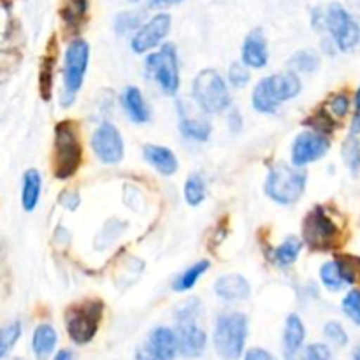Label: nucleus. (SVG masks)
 <instances>
[{"label": "nucleus", "mask_w": 360, "mask_h": 360, "mask_svg": "<svg viewBox=\"0 0 360 360\" xmlns=\"http://www.w3.org/2000/svg\"><path fill=\"white\" fill-rule=\"evenodd\" d=\"M299 91H301V81L295 72L274 74V76L264 77L253 90V109L264 112V115H273L281 102L297 97Z\"/></svg>", "instance_id": "f257e3e1"}, {"label": "nucleus", "mask_w": 360, "mask_h": 360, "mask_svg": "<svg viewBox=\"0 0 360 360\" xmlns=\"http://www.w3.org/2000/svg\"><path fill=\"white\" fill-rule=\"evenodd\" d=\"M200 311L199 299H188L176 309V336H178L179 354L185 359H197L206 348L207 336L204 329L197 326Z\"/></svg>", "instance_id": "f03ea898"}, {"label": "nucleus", "mask_w": 360, "mask_h": 360, "mask_svg": "<svg viewBox=\"0 0 360 360\" xmlns=\"http://www.w3.org/2000/svg\"><path fill=\"white\" fill-rule=\"evenodd\" d=\"M83 160V148L74 122H60L55 127V157L53 172L58 179H69L76 174Z\"/></svg>", "instance_id": "7ed1b4c3"}, {"label": "nucleus", "mask_w": 360, "mask_h": 360, "mask_svg": "<svg viewBox=\"0 0 360 360\" xmlns=\"http://www.w3.org/2000/svg\"><path fill=\"white\" fill-rule=\"evenodd\" d=\"M104 302L101 299H88L67 308L65 329L76 345H88L101 327Z\"/></svg>", "instance_id": "20e7f679"}, {"label": "nucleus", "mask_w": 360, "mask_h": 360, "mask_svg": "<svg viewBox=\"0 0 360 360\" xmlns=\"http://www.w3.org/2000/svg\"><path fill=\"white\" fill-rule=\"evenodd\" d=\"M248 336V320L243 313H225L218 316L213 343L218 355L225 360H238L245 350Z\"/></svg>", "instance_id": "39448f33"}, {"label": "nucleus", "mask_w": 360, "mask_h": 360, "mask_svg": "<svg viewBox=\"0 0 360 360\" xmlns=\"http://www.w3.org/2000/svg\"><path fill=\"white\" fill-rule=\"evenodd\" d=\"M264 190L274 202L283 204V206L295 204L306 190V172L281 162V164L273 165L267 174Z\"/></svg>", "instance_id": "423d86ee"}, {"label": "nucleus", "mask_w": 360, "mask_h": 360, "mask_svg": "<svg viewBox=\"0 0 360 360\" xmlns=\"http://www.w3.org/2000/svg\"><path fill=\"white\" fill-rule=\"evenodd\" d=\"M88 58H90V46L84 39H74L67 46L65 63H63V90L60 95V104L63 108L72 104L76 94L83 86Z\"/></svg>", "instance_id": "0eeeda50"}, {"label": "nucleus", "mask_w": 360, "mask_h": 360, "mask_svg": "<svg viewBox=\"0 0 360 360\" xmlns=\"http://www.w3.org/2000/svg\"><path fill=\"white\" fill-rule=\"evenodd\" d=\"M192 95L200 109L210 115L225 111L231 105V95L224 77L213 69H204L192 83Z\"/></svg>", "instance_id": "6e6552de"}, {"label": "nucleus", "mask_w": 360, "mask_h": 360, "mask_svg": "<svg viewBox=\"0 0 360 360\" xmlns=\"http://www.w3.org/2000/svg\"><path fill=\"white\" fill-rule=\"evenodd\" d=\"M304 243L313 252H330L338 246L340 227L327 214L326 207L315 206L304 218L302 224Z\"/></svg>", "instance_id": "1a4fd4ad"}, {"label": "nucleus", "mask_w": 360, "mask_h": 360, "mask_svg": "<svg viewBox=\"0 0 360 360\" xmlns=\"http://www.w3.org/2000/svg\"><path fill=\"white\" fill-rule=\"evenodd\" d=\"M146 69L158 86L167 95H176L179 88L178 53L174 44H164L160 51L151 53L146 58Z\"/></svg>", "instance_id": "9d476101"}, {"label": "nucleus", "mask_w": 360, "mask_h": 360, "mask_svg": "<svg viewBox=\"0 0 360 360\" xmlns=\"http://www.w3.org/2000/svg\"><path fill=\"white\" fill-rule=\"evenodd\" d=\"M326 25L341 51H350L360 42V27L341 4H330L326 14Z\"/></svg>", "instance_id": "9b49d317"}, {"label": "nucleus", "mask_w": 360, "mask_h": 360, "mask_svg": "<svg viewBox=\"0 0 360 360\" xmlns=\"http://www.w3.org/2000/svg\"><path fill=\"white\" fill-rule=\"evenodd\" d=\"M91 148L102 164H118L125 153L122 134L112 123H101L91 136Z\"/></svg>", "instance_id": "f8f14e48"}, {"label": "nucleus", "mask_w": 360, "mask_h": 360, "mask_svg": "<svg viewBox=\"0 0 360 360\" xmlns=\"http://www.w3.org/2000/svg\"><path fill=\"white\" fill-rule=\"evenodd\" d=\"M330 141L320 132H302L292 144V164L295 167L315 162L329 151Z\"/></svg>", "instance_id": "ddd939ff"}, {"label": "nucleus", "mask_w": 360, "mask_h": 360, "mask_svg": "<svg viewBox=\"0 0 360 360\" xmlns=\"http://www.w3.org/2000/svg\"><path fill=\"white\" fill-rule=\"evenodd\" d=\"M171 30V16L169 14H157V16L151 18L150 21L143 25L141 28H137L136 35L130 41V46L136 53H146L150 49H153L155 46L160 44L165 39V35Z\"/></svg>", "instance_id": "4468645a"}, {"label": "nucleus", "mask_w": 360, "mask_h": 360, "mask_svg": "<svg viewBox=\"0 0 360 360\" xmlns=\"http://www.w3.org/2000/svg\"><path fill=\"white\" fill-rule=\"evenodd\" d=\"M148 350H150L158 360H174L179 352L176 330L167 329V327H157V329L150 334Z\"/></svg>", "instance_id": "2eb2a0df"}, {"label": "nucleus", "mask_w": 360, "mask_h": 360, "mask_svg": "<svg viewBox=\"0 0 360 360\" xmlns=\"http://www.w3.org/2000/svg\"><path fill=\"white\" fill-rule=\"evenodd\" d=\"M267 58H269V53H267L266 37H264L260 28H255L245 39L243 62H245V65L253 67V69H262V67H266Z\"/></svg>", "instance_id": "dca6fc26"}, {"label": "nucleus", "mask_w": 360, "mask_h": 360, "mask_svg": "<svg viewBox=\"0 0 360 360\" xmlns=\"http://www.w3.org/2000/svg\"><path fill=\"white\" fill-rule=\"evenodd\" d=\"M214 292L224 301H243L250 295V283L241 274H229L218 278L214 283Z\"/></svg>", "instance_id": "f3484780"}, {"label": "nucleus", "mask_w": 360, "mask_h": 360, "mask_svg": "<svg viewBox=\"0 0 360 360\" xmlns=\"http://www.w3.org/2000/svg\"><path fill=\"white\" fill-rule=\"evenodd\" d=\"M306 340V329L302 320L297 315H288L283 330V352L285 360L301 354V348Z\"/></svg>", "instance_id": "a211bd4d"}, {"label": "nucleus", "mask_w": 360, "mask_h": 360, "mask_svg": "<svg viewBox=\"0 0 360 360\" xmlns=\"http://www.w3.org/2000/svg\"><path fill=\"white\" fill-rule=\"evenodd\" d=\"M144 158H146L148 164L153 165L164 176H171L178 171V158L174 157V153L169 148L146 144L144 146Z\"/></svg>", "instance_id": "6ab92c4d"}, {"label": "nucleus", "mask_w": 360, "mask_h": 360, "mask_svg": "<svg viewBox=\"0 0 360 360\" xmlns=\"http://www.w3.org/2000/svg\"><path fill=\"white\" fill-rule=\"evenodd\" d=\"M179 130L190 141L206 143L211 136V123L206 118H193L179 104Z\"/></svg>", "instance_id": "aec40b11"}, {"label": "nucleus", "mask_w": 360, "mask_h": 360, "mask_svg": "<svg viewBox=\"0 0 360 360\" xmlns=\"http://www.w3.org/2000/svg\"><path fill=\"white\" fill-rule=\"evenodd\" d=\"M122 105L132 122L146 123L148 120H150V109H148L139 88L136 86L125 88V91L122 94Z\"/></svg>", "instance_id": "412c9836"}, {"label": "nucleus", "mask_w": 360, "mask_h": 360, "mask_svg": "<svg viewBox=\"0 0 360 360\" xmlns=\"http://www.w3.org/2000/svg\"><path fill=\"white\" fill-rule=\"evenodd\" d=\"M56 341H58L56 330L53 329L49 323H42V326H39L37 329L34 330V338H32V350H34L37 360L48 359L49 355L55 352Z\"/></svg>", "instance_id": "4be33fe9"}, {"label": "nucleus", "mask_w": 360, "mask_h": 360, "mask_svg": "<svg viewBox=\"0 0 360 360\" xmlns=\"http://www.w3.org/2000/svg\"><path fill=\"white\" fill-rule=\"evenodd\" d=\"M42 188V179L39 171L35 169H28L23 174V188H21V204H23L25 211H34L39 202Z\"/></svg>", "instance_id": "5701e85b"}, {"label": "nucleus", "mask_w": 360, "mask_h": 360, "mask_svg": "<svg viewBox=\"0 0 360 360\" xmlns=\"http://www.w3.org/2000/svg\"><path fill=\"white\" fill-rule=\"evenodd\" d=\"M86 11L88 0H65L62 11H60V16L67 27L77 30L86 18Z\"/></svg>", "instance_id": "b1692460"}, {"label": "nucleus", "mask_w": 360, "mask_h": 360, "mask_svg": "<svg viewBox=\"0 0 360 360\" xmlns=\"http://www.w3.org/2000/svg\"><path fill=\"white\" fill-rule=\"evenodd\" d=\"M302 250V241L295 236H290V238L285 239L276 250H274V262L280 267H290L292 264L297 260L299 253Z\"/></svg>", "instance_id": "393cba45"}, {"label": "nucleus", "mask_w": 360, "mask_h": 360, "mask_svg": "<svg viewBox=\"0 0 360 360\" xmlns=\"http://www.w3.org/2000/svg\"><path fill=\"white\" fill-rule=\"evenodd\" d=\"M210 266L211 264L207 262V260L195 262L192 267H188L185 273L179 274V276L176 278L172 288H174L176 292H186V290H190V288H193V285H195L197 281L200 280V276H202V274L210 269Z\"/></svg>", "instance_id": "a878e982"}, {"label": "nucleus", "mask_w": 360, "mask_h": 360, "mask_svg": "<svg viewBox=\"0 0 360 360\" xmlns=\"http://www.w3.org/2000/svg\"><path fill=\"white\" fill-rule=\"evenodd\" d=\"M320 280H322L323 287L330 292L341 290L347 285L336 262H327L320 267Z\"/></svg>", "instance_id": "bb28decb"}, {"label": "nucleus", "mask_w": 360, "mask_h": 360, "mask_svg": "<svg viewBox=\"0 0 360 360\" xmlns=\"http://www.w3.org/2000/svg\"><path fill=\"white\" fill-rule=\"evenodd\" d=\"M185 199L190 206H199L206 199V181H204L202 176H188L185 183Z\"/></svg>", "instance_id": "cd10ccee"}, {"label": "nucleus", "mask_w": 360, "mask_h": 360, "mask_svg": "<svg viewBox=\"0 0 360 360\" xmlns=\"http://www.w3.org/2000/svg\"><path fill=\"white\" fill-rule=\"evenodd\" d=\"M320 65V58L315 51H299L288 60V67L294 72H315Z\"/></svg>", "instance_id": "c85d7f7f"}, {"label": "nucleus", "mask_w": 360, "mask_h": 360, "mask_svg": "<svg viewBox=\"0 0 360 360\" xmlns=\"http://www.w3.org/2000/svg\"><path fill=\"white\" fill-rule=\"evenodd\" d=\"M56 56L53 53L44 56L41 65V76H39V84H41V95L44 101H49L53 94V69H55Z\"/></svg>", "instance_id": "c756f323"}, {"label": "nucleus", "mask_w": 360, "mask_h": 360, "mask_svg": "<svg viewBox=\"0 0 360 360\" xmlns=\"http://www.w3.org/2000/svg\"><path fill=\"white\" fill-rule=\"evenodd\" d=\"M143 21L144 13H141V11H125V13H120L115 18V30L118 34H129V32L143 27Z\"/></svg>", "instance_id": "7c9ffc66"}, {"label": "nucleus", "mask_w": 360, "mask_h": 360, "mask_svg": "<svg viewBox=\"0 0 360 360\" xmlns=\"http://www.w3.org/2000/svg\"><path fill=\"white\" fill-rule=\"evenodd\" d=\"M21 336V323L11 322L0 330V359H6Z\"/></svg>", "instance_id": "2f4dec72"}, {"label": "nucleus", "mask_w": 360, "mask_h": 360, "mask_svg": "<svg viewBox=\"0 0 360 360\" xmlns=\"http://www.w3.org/2000/svg\"><path fill=\"white\" fill-rule=\"evenodd\" d=\"M341 151H343L345 164L348 165V169H350L354 174H357L360 171V141L355 136H350L345 141Z\"/></svg>", "instance_id": "473e14b6"}, {"label": "nucleus", "mask_w": 360, "mask_h": 360, "mask_svg": "<svg viewBox=\"0 0 360 360\" xmlns=\"http://www.w3.org/2000/svg\"><path fill=\"white\" fill-rule=\"evenodd\" d=\"M336 264L348 285L355 283L357 278H360V259H357V257L340 255L336 259Z\"/></svg>", "instance_id": "72a5a7b5"}, {"label": "nucleus", "mask_w": 360, "mask_h": 360, "mask_svg": "<svg viewBox=\"0 0 360 360\" xmlns=\"http://www.w3.org/2000/svg\"><path fill=\"white\" fill-rule=\"evenodd\" d=\"M343 311L355 326L360 327V290H352L343 299Z\"/></svg>", "instance_id": "f704fd0d"}, {"label": "nucleus", "mask_w": 360, "mask_h": 360, "mask_svg": "<svg viewBox=\"0 0 360 360\" xmlns=\"http://www.w3.org/2000/svg\"><path fill=\"white\" fill-rule=\"evenodd\" d=\"M323 334L329 341H333L336 347H347L348 345V334L343 329V326L338 322H329L323 327Z\"/></svg>", "instance_id": "c9c22d12"}, {"label": "nucleus", "mask_w": 360, "mask_h": 360, "mask_svg": "<svg viewBox=\"0 0 360 360\" xmlns=\"http://www.w3.org/2000/svg\"><path fill=\"white\" fill-rule=\"evenodd\" d=\"M327 111L333 112L336 118H343L350 111V98L343 94H336L330 97L329 104H327Z\"/></svg>", "instance_id": "e433bc0d"}, {"label": "nucleus", "mask_w": 360, "mask_h": 360, "mask_svg": "<svg viewBox=\"0 0 360 360\" xmlns=\"http://www.w3.org/2000/svg\"><path fill=\"white\" fill-rule=\"evenodd\" d=\"M229 81H231L232 86L236 88H243L248 84L250 81V72L248 69H246L245 65H241V63H232L231 67H229Z\"/></svg>", "instance_id": "4c0bfd02"}, {"label": "nucleus", "mask_w": 360, "mask_h": 360, "mask_svg": "<svg viewBox=\"0 0 360 360\" xmlns=\"http://www.w3.org/2000/svg\"><path fill=\"white\" fill-rule=\"evenodd\" d=\"M306 360H333V355H330V350L326 347V345H309L304 352Z\"/></svg>", "instance_id": "58836bf2"}, {"label": "nucleus", "mask_w": 360, "mask_h": 360, "mask_svg": "<svg viewBox=\"0 0 360 360\" xmlns=\"http://www.w3.org/2000/svg\"><path fill=\"white\" fill-rule=\"evenodd\" d=\"M79 202H81V199L76 192H65L62 197H60V204L70 211L76 210V207L79 206Z\"/></svg>", "instance_id": "ea45409f"}, {"label": "nucleus", "mask_w": 360, "mask_h": 360, "mask_svg": "<svg viewBox=\"0 0 360 360\" xmlns=\"http://www.w3.org/2000/svg\"><path fill=\"white\" fill-rule=\"evenodd\" d=\"M350 134L352 136H357V134H360V86L357 94H355V115L354 118H352Z\"/></svg>", "instance_id": "a19ab883"}, {"label": "nucleus", "mask_w": 360, "mask_h": 360, "mask_svg": "<svg viewBox=\"0 0 360 360\" xmlns=\"http://www.w3.org/2000/svg\"><path fill=\"white\" fill-rule=\"evenodd\" d=\"M245 360H276L269 352L262 350V348H252L248 354L245 355Z\"/></svg>", "instance_id": "79ce46f5"}, {"label": "nucleus", "mask_w": 360, "mask_h": 360, "mask_svg": "<svg viewBox=\"0 0 360 360\" xmlns=\"http://www.w3.org/2000/svg\"><path fill=\"white\" fill-rule=\"evenodd\" d=\"M229 127H231L232 132L241 130V115L238 111H231V115H229Z\"/></svg>", "instance_id": "37998d69"}, {"label": "nucleus", "mask_w": 360, "mask_h": 360, "mask_svg": "<svg viewBox=\"0 0 360 360\" xmlns=\"http://www.w3.org/2000/svg\"><path fill=\"white\" fill-rule=\"evenodd\" d=\"M136 360H158V359L155 357V355L151 354L146 347V348H139V350L136 352Z\"/></svg>", "instance_id": "c03bdc74"}, {"label": "nucleus", "mask_w": 360, "mask_h": 360, "mask_svg": "<svg viewBox=\"0 0 360 360\" xmlns=\"http://www.w3.org/2000/svg\"><path fill=\"white\" fill-rule=\"evenodd\" d=\"M150 6L153 7H167V6H174V4H179L181 0H148Z\"/></svg>", "instance_id": "a18cd8bd"}, {"label": "nucleus", "mask_w": 360, "mask_h": 360, "mask_svg": "<svg viewBox=\"0 0 360 360\" xmlns=\"http://www.w3.org/2000/svg\"><path fill=\"white\" fill-rule=\"evenodd\" d=\"M53 360H72V352L70 350H60L56 357Z\"/></svg>", "instance_id": "49530a36"}, {"label": "nucleus", "mask_w": 360, "mask_h": 360, "mask_svg": "<svg viewBox=\"0 0 360 360\" xmlns=\"http://www.w3.org/2000/svg\"><path fill=\"white\" fill-rule=\"evenodd\" d=\"M352 360H360V345L359 347H355L354 355H352Z\"/></svg>", "instance_id": "de8ad7c7"}, {"label": "nucleus", "mask_w": 360, "mask_h": 360, "mask_svg": "<svg viewBox=\"0 0 360 360\" xmlns=\"http://www.w3.org/2000/svg\"><path fill=\"white\" fill-rule=\"evenodd\" d=\"M130 2H139V0H130Z\"/></svg>", "instance_id": "09e8293b"}, {"label": "nucleus", "mask_w": 360, "mask_h": 360, "mask_svg": "<svg viewBox=\"0 0 360 360\" xmlns=\"http://www.w3.org/2000/svg\"><path fill=\"white\" fill-rule=\"evenodd\" d=\"M16 360H20V359H16Z\"/></svg>", "instance_id": "8fccbe9b"}]
</instances>
